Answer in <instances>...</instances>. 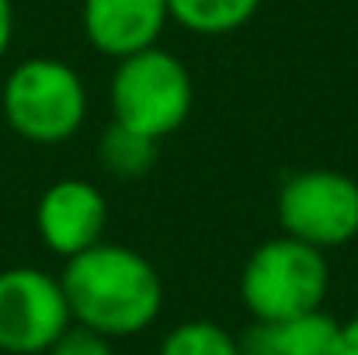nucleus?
<instances>
[{
    "label": "nucleus",
    "mask_w": 358,
    "mask_h": 355,
    "mask_svg": "<svg viewBox=\"0 0 358 355\" xmlns=\"http://www.w3.org/2000/svg\"><path fill=\"white\" fill-rule=\"evenodd\" d=\"M192 74L167 49L153 46L136 56H125L112 77V112L115 122L164 139L178 132L192 116Z\"/></svg>",
    "instance_id": "20e7f679"
},
{
    "label": "nucleus",
    "mask_w": 358,
    "mask_h": 355,
    "mask_svg": "<svg viewBox=\"0 0 358 355\" xmlns=\"http://www.w3.org/2000/svg\"><path fill=\"white\" fill-rule=\"evenodd\" d=\"M70 317L105 338L146 331L164 310V279L150 258L122 244H94L73 258L59 275Z\"/></svg>",
    "instance_id": "f257e3e1"
},
{
    "label": "nucleus",
    "mask_w": 358,
    "mask_h": 355,
    "mask_svg": "<svg viewBox=\"0 0 358 355\" xmlns=\"http://www.w3.org/2000/svg\"><path fill=\"white\" fill-rule=\"evenodd\" d=\"M70 324V303L56 275L31 265L0 272V352L45 355Z\"/></svg>",
    "instance_id": "423d86ee"
},
{
    "label": "nucleus",
    "mask_w": 358,
    "mask_h": 355,
    "mask_svg": "<svg viewBox=\"0 0 358 355\" xmlns=\"http://www.w3.org/2000/svg\"><path fill=\"white\" fill-rule=\"evenodd\" d=\"M0 102L7 125L38 146L66 143L87 118V88L80 74L52 56H31L17 63Z\"/></svg>",
    "instance_id": "7ed1b4c3"
},
{
    "label": "nucleus",
    "mask_w": 358,
    "mask_h": 355,
    "mask_svg": "<svg viewBox=\"0 0 358 355\" xmlns=\"http://www.w3.org/2000/svg\"><path fill=\"white\" fill-rule=\"evenodd\" d=\"M35 227L49 251L59 258H73L105 240L108 202L98 185L84 178H63L49 185L35 206Z\"/></svg>",
    "instance_id": "0eeeda50"
},
{
    "label": "nucleus",
    "mask_w": 358,
    "mask_h": 355,
    "mask_svg": "<svg viewBox=\"0 0 358 355\" xmlns=\"http://www.w3.org/2000/svg\"><path fill=\"white\" fill-rule=\"evenodd\" d=\"M331 289L324 251L282 234L264 240L240 272V300L254 321H289L320 310Z\"/></svg>",
    "instance_id": "f03ea898"
},
{
    "label": "nucleus",
    "mask_w": 358,
    "mask_h": 355,
    "mask_svg": "<svg viewBox=\"0 0 358 355\" xmlns=\"http://www.w3.org/2000/svg\"><path fill=\"white\" fill-rule=\"evenodd\" d=\"M160 355H240L237 338L213 321H185L167 331Z\"/></svg>",
    "instance_id": "f8f14e48"
},
{
    "label": "nucleus",
    "mask_w": 358,
    "mask_h": 355,
    "mask_svg": "<svg viewBox=\"0 0 358 355\" xmlns=\"http://www.w3.org/2000/svg\"><path fill=\"white\" fill-rule=\"evenodd\" d=\"M10 39H14V4L0 0V60L10 49Z\"/></svg>",
    "instance_id": "4468645a"
},
{
    "label": "nucleus",
    "mask_w": 358,
    "mask_h": 355,
    "mask_svg": "<svg viewBox=\"0 0 358 355\" xmlns=\"http://www.w3.org/2000/svg\"><path fill=\"white\" fill-rule=\"evenodd\" d=\"M45 355H115L112 352V338L84 328V324H70Z\"/></svg>",
    "instance_id": "ddd939ff"
},
{
    "label": "nucleus",
    "mask_w": 358,
    "mask_h": 355,
    "mask_svg": "<svg viewBox=\"0 0 358 355\" xmlns=\"http://www.w3.org/2000/svg\"><path fill=\"white\" fill-rule=\"evenodd\" d=\"M334 355H358V317L341 324V338H338V352Z\"/></svg>",
    "instance_id": "2eb2a0df"
},
{
    "label": "nucleus",
    "mask_w": 358,
    "mask_h": 355,
    "mask_svg": "<svg viewBox=\"0 0 358 355\" xmlns=\"http://www.w3.org/2000/svg\"><path fill=\"white\" fill-rule=\"evenodd\" d=\"M341 338V321L310 310L289 321H254L237 338L240 355H334Z\"/></svg>",
    "instance_id": "1a4fd4ad"
},
{
    "label": "nucleus",
    "mask_w": 358,
    "mask_h": 355,
    "mask_svg": "<svg viewBox=\"0 0 358 355\" xmlns=\"http://www.w3.org/2000/svg\"><path fill=\"white\" fill-rule=\"evenodd\" d=\"M278 220L285 234L317 251L341 247L358 237V181L331 167L299 171L278 192Z\"/></svg>",
    "instance_id": "39448f33"
},
{
    "label": "nucleus",
    "mask_w": 358,
    "mask_h": 355,
    "mask_svg": "<svg viewBox=\"0 0 358 355\" xmlns=\"http://www.w3.org/2000/svg\"><path fill=\"white\" fill-rule=\"evenodd\" d=\"M261 0H167L171 21L195 35H230L257 14Z\"/></svg>",
    "instance_id": "9d476101"
},
{
    "label": "nucleus",
    "mask_w": 358,
    "mask_h": 355,
    "mask_svg": "<svg viewBox=\"0 0 358 355\" xmlns=\"http://www.w3.org/2000/svg\"><path fill=\"white\" fill-rule=\"evenodd\" d=\"M157 143L122 122H112L98 139V157L115 178H143L157 164Z\"/></svg>",
    "instance_id": "9b49d317"
},
{
    "label": "nucleus",
    "mask_w": 358,
    "mask_h": 355,
    "mask_svg": "<svg viewBox=\"0 0 358 355\" xmlns=\"http://www.w3.org/2000/svg\"><path fill=\"white\" fill-rule=\"evenodd\" d=\"M84 35L105 56H136L153 49L164 35L171 11L167 0H84Z\"/></svg>",
    "instance_id": "6e6552de"
}]
</instances>
